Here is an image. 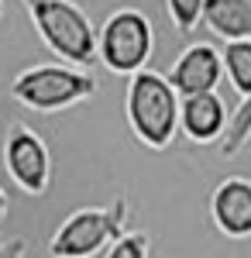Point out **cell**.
I'll list each match as a JSON object with an SVG mask.
<instances>
[{
	"instance_id": "obj_1",
	"label": "cell",
	"mask_w": 251,
	"mask_h": 258,
	"mask_svg": "<svg viewBox=\"0 0 251 258\" xmlns=\"http://www.w3.org/2000/svg\"><path fill=\"white\" fill-rule=\"evenodd\" d=\"M128 80L131 83L124 93V117L131 135L152 152L169 148L179 135V93L155 69H138Z\"/></svg>"
},
{
	"instance_id": "obj_2",
	"label": "cell",
	"mask_w": 251,
	"mask_h": 258,
	"mask_svg": "<svg viewBox=\"0 0 251 258\" xmlns=\"http://www.w3.org/2000/svg\"><path fill=\"white\" fill-rule=\"evenodd\" d=\"M41 45L69 66L97 62V28L76 0H21Z\"/></svg>"
},
{
	"instance_id": "obj_3",
	"label": "cell",
	"mask_w": 251,
	"mask_h": 258,
	"mask_svg": "<svg viewBox=\"0 0 251 258\" xmlns=\"http://www.w3.org/2000/svg\"><path fill=\"white\" fill-rule=\"evenodd\" d=\"M11 97L28 110L58 114V110H69L83 100L97 97V80L86 69L69 66V62H38L14 76Z\"/></svg>"
},
{
	"instance_id": "obj_4",
	"label": "cell",
	"mask_w": 251,
	"mask_h": 258,
	"mask_svg": "<svg viewBox=\"0 0 251 258\" xmlns=\"http://www.w3.org/2000/svg\"><path fill=\"white\" fill-rule=\"evenodd\" d=\"M128 214H131V200L124 193H117V200L107 207H79L55 227L48 241V255L97 258L110 241H117L128 231Z\"/></svg>"
},
{
	"instance_id": "obj_5",
	"label": "cell",
	"mask_w": 251,
	"mask_h": 258,
	"mask_svg": "<svg viewBox=\"0 0 251 258\" xmlns=\"http://www.w3.org/2000/svg\"><path fill=\"white\" fill-rule=\"evenodd\" d=\"M152 52L155 28L138 7H117L97 28V62H103L114 76H135L138 69H148Z\"/></svg>"
},
{
	"instance_id": "obj_6",
	"label": "cell",
	"mask_w": 251,
	"mask_h": 258,
	"mask_svg": "<svg viewBox=\"0 0 251 258\" xmlns=\"http://www.w3.org/2000/svg\"><path fill=\"white\" fill-rule=\"evenodd\" d=\"M4 169L11 182L28 197H45L52 186V152L35 127L11 124L4 138Z\"/></svg>"
},
{
	"instance_id": "obj_7",
	"label": "cell",
	"mask_w": 251,
	"mask_h": 258,
	"mask_svg": "<svg viewBox=\"0 0 251 258\" xmlns=\"http://www.w3.org/2000/svg\"><path fill=\"white\" fill-rule=\"evenodd\" d=\"M165 80L172 83V90L179 97L190 93H210L220 86L224 80V66H220V52L213 48L210 41H193L175 55L172 69Z\"/></svg>"
},
{
	"instance_id": "obj_8",
	"label": "cell",
	"mask_w": 251,
	"mask_h": 258,
	"mask_svg": "<svg viewBox=\"0 0 251 258\" xmlns=\"http://www.w3.org/2000/svg\"><path fill=\"white\" fill-rule=\"evenodd\" d=\"M210 220L224 238H251V179L227 176L210 193Z\"/></svg>"
},
{
	"instance_id": "obj_9",
	"label": "cell",
	"mask_w": 251,
	"mask_h": 258,
	"mask_svg": "<svg viewBox=\"0 0 251 258\" xmlns=\"http://www.w3.org/2000/svg\"><path fill=\"white\" fill-rule=\"evenodd\" d=\"M227 117H231V110L217 97V90L179 97V131L193 145H210V141L224 138Z\"/></svg>"
},
{
	"instance_id": "obj_10",
	"label": "cell",
	"mask_w": 251,
	"mask_h": 258,
	"mask_svg": "<svg viewBox=\"0 0 251 258\" xmlns=\"http://www.w3.org/2000/svg\"><path fill=\"white\" fill-rule=\"evenodd\" d=\"M200 21L224 41L251 38V0H203Z\"/></svg>"
},
{
	"instance_id": "obj_11",
	"label": "cell",
	"mask_w": 251,
	"mask_h": 258,
	"mask_svg": "<svg viewBox=\"0 0 251 258\" xmlns=\"http://www.w3.org/2000/svg\"><path fill=\"white\" fill-rule=\"evenodd\" d=\"M220 66H224L227 83H231L241 97L251 93V38L227 41V48L220 52Z\"/></svg>"
},
{
	"instance_id": "obj_12",
	"label": "cell",
	"mask_w": 251,
	"mask_h": 258,
	"mask_svg": "<svg viewBox=\"0 0 251 258\" xmlns=\"http://www.w3.org/2000/svg\"><path fill=\"white\" fill-rule=\"evenodd\" d=\"M248 141H251V93H244L237 110H231V117H227V131H224V141H220L224 159H234Z\"/></svg>"
},
{
	"instance_id": "obj_13",
	"label": "cell",
	"mask_w": 251,
	"mask_h": 258,
	"mask_svg": "<svg viewBox=\"0 0 251 258\" xmlns=\"http://www.w3.org/2000/svg\"><path fill=\"white\" fill-rule=\"evenodd\" d=\"M148 251H152V238L145 231H124L117 241L107 244L103 258H148Z\"/></svg>"
},
{
	"instance_id": "obj_14",
	"label": "cell",
	"mask_w": 251,
	"mask_h": 258,
	"mask_svg": "<svg viewBox=\"0 0 251 258\" xmlns=\"http://www.w3.org/2000/svg\"><path fill=\"white\" fill-rule=\"evenodd\" d=\"M200 11H203V0H165V14L179 35H190L200 24Z\"/></svg>"
},
{
	"instance_id": "obj_15",
	"label": "cell",
	"mask_w": 251,
	"mask_h": 258,
	"mask_svg": "<svg viewBox=\"0 0 251 258\" xmlns=\"http://www.w3.org/2000/svg\"><path fill=\"white\" fill-rule=\"evenodd\" d=\"M24 251H28L24 238H7V241H0V258H24Z\"/></svg>"
},
{
	"instance_id": "obj_16",
	"label": "cell",
	"mask_w": 251,
	"mask_h": 258,
	"mask_svg": "<svg viewBox=\"0 0 251 258\" xmlns=\"http://www.w3.org/2000/svg\"><path fill=\"white\" fill-rule=\"evenodd\" d=\"M7 207H11V200H7V189L0 186V220L7 217Z\"/></svg>"
},
{
	"instance_id": "obj_17",
	"label": "cell",
	"mask_w": 251,
	"mask_h": 258,
	"mask_svg": "<svg viewBox=\"0 0 251 258\" xmlns=\"http://www.w3.org/2000/svg\"><path fill=\"white\" fill-rule=\"evenodd\" d=\"M0 18H4V0H0Z\"/></svg>"
}]
</instances>
